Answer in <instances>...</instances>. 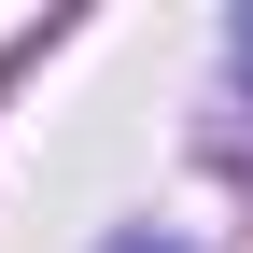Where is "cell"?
I'll use <instances>...</instances> for the list:
<instances>
[{"label":"cell","instance_id":"cell-2","mask_svg":"<svg viewBox=\"0 0 253 253\" xmlns=\"http://www.w3.org/2000/svg\"><path fill=\"white\" fill-rule=\"evenodd\" d=\"M126 253H155V239H126Z\"/></svg>","mask_w":253,"mask_h":253},{"label":"cell","instance_id":"cell-1","mask_svg":"<svg viewBox=\"0 0 253 253\" xmlns=\"http://www.w3.org/2000/svg\"><path fill=\"white\" fill-rule=\"evenodd\" d=\"M225 71H239V84H253V14H239V28H225Z\"/></svg>","mask_w":253,"mask_h":253}]
</instances>
